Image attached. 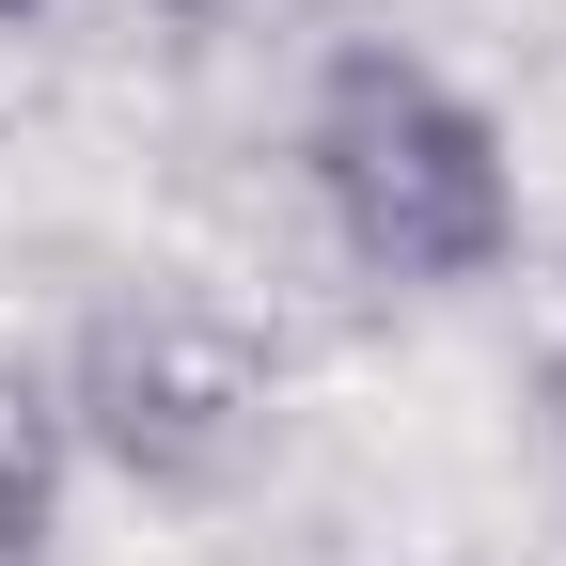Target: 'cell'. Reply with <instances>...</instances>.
Wrapping results in <instances>:
<instances>
[{"instance_id":"obj_3","label":"cell","mask_w":566,"mask_h":566,"mask_svg":"<svg viewBox=\"0 0 566 566\" xmlns=\"http://www.w3.org/2000/svg\"><path fill=\"white\" fill-rule=\"evenodd\" d=\"M63 394L32 378V363H0V566H32L48 551V520H63Z\"/></svg>"},{"instance_id":"obj_1","label":"cell","mask_w":566,"mask_h":566,"mask_svg":"<svg viewBox=\"0 0 566 566\" xmlns=\"http://www.w3.org/2000/svg\"><path fill=\"white\" fill-rule=\"evenodd\" d=\"M300 189L331 252L394 283V300H457V283H504L520 252V158L424 48H331L300 95Z\"/></svg>"},{"instance_id":"obj_5","label":"cell","mask_w":566,"mask_h":566,"mask_svg":"<svg viewBox=\"0 0 566 566\" xmlns=\"http://www.w3.org/2000/svg\"><path fill=\"white\" fill-rule=\"evenodd\" d=\"M174 17H221V0H174Z\"/></svg>"},{"instance_id":"obj_4","label":"cell","mask_w":566,"mask_h":566,"mask_svg":"<svg viewBox=\"0 0 566 566\" xmlns=\"http://www.w3.org/2000/svg\"><path fill=\"white\" fill-rule=\"evenodd\" d=\"M535 409H551V457H566V346H551V363H535Z\"/></svg>"},{"instance_id":"obj_2","label":"cell","mask_w":566,"mask_h":566,"mask_svg":"<svg viewBox=\"0 0 566 566\" xmlns=\"http://www.w3.org/2000/svg\"><path fill=\"white\" fill-rule=\"evenodd\" d=\"M48 394H63V441L126 472L142 504H221L268 441V346L205 300H95Z\"/></svg>"}]
</instances>
